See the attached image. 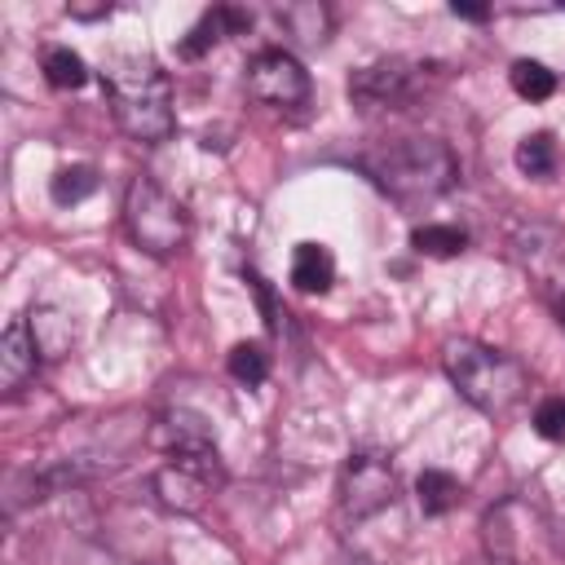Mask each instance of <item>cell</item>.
<instances>
[{
    "mask_svg": "<svg viewBox=\"0 0 565 565\" xmlns=\"http://www.w3.org/2000/svg\"><path fill=\"white\" fill-rule=\"evenodd\" d=\"M424 71L428 66L411 62V57H380V62H366L362 71H353L349 93L362 106H406L424 88Z\"/></svg>",
    "mask_w": 565,
    "mask_h": 565,
    "instance_id": "8",
    "label": "cell"
},
{
    "mask_svg": "<svg viewBox=\"0 0 565 565\" xmlns=\"http://www.w3.org/2000/svg\"><path fill=\"white\" fill-rule=\"evenodd\" d=\"M534 433L543 441H565V397H543L539 411H534Z\"/></svg>",
    "mask_w": 565,
    "mask_h": 565,
    "instance_id": "20",
    "label": "cell"
},
{
    "mask_svg": "<svg viewBox=\"0 0 565 565\" xmlns=\"http://www.w3.org/2000/svg\"><path fill=\"white\" fill-rule=\"evenodd\" d=\"M97 13H110L106 4H71V18H97Z\"/></svg>",
    "mask_w": 565,
    "mask_h": 565,
    "instance_id": "22",
    "label": "cell"
},
{
    "mask_svg": "<svg viewBox=\"0 0 565 565\" xmlns=\"http://www.w3.org/2000/svg\"><path fill=\"white\" fill-rule=\"evenodd\" d=\"M459 494H463V486L450 472H441V468H424L415 477V499H419V512L424 516H446L459 503Z\"/></svg>",
    "mask_w": 565,
    "mask_h": 565,
    "instance_id": "14",
    "label": "cell"
},
{
    "mask_svg": "<svg viewBox=\"0 0 565 565\" xmlns=\"http://www.w3.org/2000/svg\"><path fill=\"white\" fill-rule=\"evenodd\" d=\"M512 88L525 102H547L556 93V71H547L534 57H521V62H512Z\"/></svg>",
    "mask_w": 565,
    "mask_h": 565,
    "instance_id": "16",
    "label": "cell"
},
{
    "mask_svg": "<svg viewBox=\"0 0 565 565\" xmlns=\"http://www.w3.org/2000/svg\"><path fill=\"white\" fill-rule=\"evenodd\" d=\"M441 366L450 384L459 388V397L477 406L481 415H508L530 388L525 366L512 353L481 344V340H450L441 349Z\"/></svg>",
    "mask_w": 565,
    "mask_h": 565,
    "instance_id": "1",
    "label": "cell"
},
{
    "mask_svg": "<svg viewBox=\"0 0 565 565\" xmlns=\"http://www.w3.org/2000/svg\"><path fill=\"white\" fill-rule=\"evenodd\" d=\"M556 318H561V327H565V296L556 300Z\"/></svg>",
    "mask_w": 565,
    "mask_h": 565,
    "instance_id": "23",
    "label": "cell"
},
{
    "mask_svg": "<svg viewBox=\"0 0 565 565\" xmlns=\"http://www.w3.org/2000/svg\"><path fill=\"white\" fill-rule=\"evenodd\" d=\"M225 366H230V375L238 380V384H260L265 375H269V353L256 344V340H243V344H234L230 349V358H225Z\"/></svg>",
    "mask_w": 565,
    "mask_h": 565,
    "instance_id": "18",
    "label": "cell"
},
{
    "mask_svg": "<svg viewBox=\"0 0 565 565\" xmlns=\"http://www.w3.org/2000/svg\"><path fill=\"white\" fill-rule=\"evenodd\" d=\"M512 252H516L521 269H525L543 291H552L556 300L565 296V238H561L556 230H547V225H530V230L516 234Z\"/></svg>",
    "mask_w": 565,
    "mask_h": 565,
    "instance_id": "9",
    "label": "cell"
},
{
    "mask_svg": "<svg viewBox=\"0 0 565 565\" xmlns=\"http://www.w3.org/2000/svg\"><path fill=\"white\" fill-rule=\"evenodd\" d=\"M124 225L132 234V243L150 256H172L185 234H190V221H185V207L154 181V177H132L128 181V194H124Z\"/></svg>",
    "mask_w": 565,
    "mask_h": 565,
    "instance_id": "4",
    "label": "cell"
},
{
    "mask_svg": "<svg viewBox=\"0 0 565 565\" xmlns=\"http://www.w3.org/2000/svg\"><path fill=\"white\" fill-rule=\"evenodd\" d=\"M247 93L265 106L278 110H296L309 102V71L300 66L296 53L287 49H265L256 53V62L247 66Z\"/></svg>",
    "mask_w": 565,
    "mask_h": 565,
    "instance_id": "7",
    "label": "cell"
},
{
    "mask_svg": "<svg viewBox=\"0 0 565 565\" xmlns=\"http://www.w3.org/2000/svg\"><path fill=\"white\" fill-rule=\"evenodd\" d=\"M450 13L463 18V22H486V18H490V9H486V4H472V0H455Z\"/></svg>",
    "mask_w": 565,
    "mask_h": 565,
    "instance_id": "21",
    "label": "cell"
},
{
    "mask_svg": "<svg viewBox=\"0 0 565 565\" xmlns=\"http://www.w3.org/2000/svg\"><path fill=\"white\" fill-rule=\"evenodd\" d=\"M44 79L53 84V88H79L84 79H88V66H84V57L79 53H71V49H49L44 53Z\"/></svg>",
    "mask_w": 565,
    "mask_h": 565,
    "instance_id": "19",
    "label": "cell"
},
{
    "mask_svg": "<svg viewBox=\"0 0 565 565\" xmlns=\"http://www.w3.org/2000/svg\"><path fill=\"white\" fill-rule=\"evenodd\" d=\"M411 247L419 256H433V260H446V256H459L468 247V234L459 225H419L411 234Z\"/></svg>",
    "mask_w": 565,
    "mask_h": 565,
    "instance_id": "15",
    "label": "cell"
},
{
    "mask_svg": "<svg viewBox=\"0 0 565 565\" xmlns=\"http://www.w3.org/2000/svg\"><path fill=\"white\" fill-rule=\"evenodd\" d=\"M40 362V340L31 331V318H13L0 335V388L13 393L35 375Z\"/></svg>",
    "mask_w": 565,
    "mask_h": 565,
    "instance_id": "10",
    "label": "cell"
},
{
    "mask_svg": "<svg viewBox=\"0 0 565 565\" xmlns=\"http://www.w3.org/2000/svg\"><path fill=\"white\" fill-rule=\"evenodd\" d=\"M154 437H159V446H163L168 455H199V450H216L207 419H203V415H194V411H168V415L159 419Z\"/></svg>",
    "mask_w": 565,
    "mask_h": 565,
    "instance_id": "11",
    "label": "cell"
},
{
    "mask_svg": "<svg viewBox=\"0 0 565 565\" xmlns=\"http://www.w3.org/2000/svg\"><path fill=\"white\" fill-rule=\"evenodd\" d=\"M221 481H225V468H221V455L216 450L168 455V463L154 472V494L172 512H199Z\"/></svg>",
    "mask_w": 565,
    "mask_h": 565,
    "instance_id": "5",
    "label": "cell"
},
{
    "mask_svg": "<svg viewBox=\"0 0 565 565\" xmlns=\"http://www.w3.org/2000/svg\"><path fill=\"white\" fill-rule=\"evenodd\" d=\"M512 159H516V172H521V177L547 181V177L556 172V163H561V150H556L552 132H525V137L516 141Z\"/></svg>",
    "mask_w": 565,
    "mask_h": 565,
    "instance_id": "13",
    "label": "cell"
},
{
    "mask_svg": "<svg viewBox=\"0 0 565 565\" xmlns=\"http://www.w3.org/2000/svg\"><path fill=\"white\" fill-rule=\"evenodd\" d=\"M353 565H380V561H353Z\"/></svg>",
    "mask_w": 565,
    "mask_h": 565,
    "instance_id": "24",
    "label": "cell"
},
{
    "mask_svg": "<svg viewBox=\"0 0 565 565\" xmlns=\"http://www.w3.org/2000/svg\"><path fill=\"white\" fill-rule=\"evenodd\" d=\"M331 282H335L331 252L322 243H300L296 256H291V287L296 291H309V296H322Z\"/></svg>",
    "mask_w": 565,
    "mask_h": 565,
    "instance_id": "12",
    "label": "cell"
},
{
    "mask_svg": "<svg viewBox=\"0 0 565 565\" xmlns=\"http://www.w3.org/2000/svg\"><path fill=\"white\" fill-rule=\"evenodd\" d=\"M397 494V472L393 459L384 450H353L340 468V508L344 516L362 521L375 516L380 508H388Z\"/></svg>",
    "mask_w": 565,
    "mask_h": 565,
    "instance_id": "6",
    "label": "cell"
},
{
    "mask_svg": "<svg viewBox=\"0 0 565 565\" xmlns=\"http://www.w3.org/2000/svg\"><path fill=\"white\" fill-rule=\"evenodd\" d=\"M106 97L115 124L132 141H163L172 132V84L150 57H119L106 66Z\"/></svg>",
    "mask_w": 565,
    "mask_h": 565,
    "instance_id": "2",
    "label": "cell"
},
{
    "mask_svg": "<svg viewBox=\"0 0 565 565\" xmlns=\"http://www.w3.org/2000/svg\"><path fill=\"white\" fill-rule=\"evenodd\" d=\"M97 190V168H88V163H71V168H57L53 172V181H49V194H53V203H79V199H88Z\"/></svg>",
    "mask_w": 565,
    "mask_h": 565,
    "instance_id": "17",
    "label": "cell"
},
{
    "mask_svg": "<svg viewBox=\"0 0 565 565\" xmlns=\"http://www.w3.org/2000/svg\"><path fill=\"white\" fill-rule=\"evenodd\" d=\"M362 168L375 177V185H384L397 199H428L455 185L459 163L450 154L446 141L437 137H397L384 141L380 150L362 154Z\"/></svg>",
    "mask_w": 565,
    "mask_h": 565,
    "instance_id": "3",
    "label": "cell"
}]
</instances>
